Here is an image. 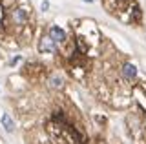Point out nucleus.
<instances>
[{"label": "nucleus", "instance_id": "f257e3e1", "mask_svg": "<svg viewBox=\"0 0 146 144\" xmlns=\"http://www.w3.org/2000/svg\"><path fill=\"white\" fill-rule=\"evenodd\" d=\"M38 49L40 53H55V49H57V44L51 40V37H42L40 38V44H38Z\"/></svg>", "mask_w": 146, "mask_h": 144}, {"label": "nucleus", "instance_id": "f03ea898", "mask_svg": "<svg viewBox=\"0 0 146 144\" xmlns=\"http://www.w3.org/2000/svg\"><path fill=\"white\" fill-rule=\"evenodd\" d=\"M11 18H13V22H15V24L24 26L26 22H27V11L24 9V7H17V9L11 11Z\"/></svg>", "mask_w": 146, "mask_h": 144}, {"label": "nucleus", "instance_id": "7ed1b4c3", "mask_svg": "<svg viewBox=\"0 0 146 144\" xmlns=\"http://www.w3.org/2000/svg\"><path fill=\"white\" fill-rule=\"evenodd\" d=\"M49 37H51V40L55 44H58V42H64V40H66V33H64V29H60L58 26H53V28L49 29Z\"/></svg>", "mask_w": 146, "mask_h": 144}, {"label": "nucleus", "instance_id": "20e7f679", "mask_svg": "<svg viewBox=\"0 0 146 144\" xmlns=\"http://www.w3.org/2000/svg\"><path fill=\"white\" fill-rule=\"evenodd\" d=\"M122 75H124L128 80H133L137 77V67L133 64H124L122 66Z\"/></svg>", "mask_w": 146, "mask_h": 144}, {"label": "nucleus", "instance_id": "39448f33", "mask_svg": "<svg viewBox=\"0 0 146 144\" xmlns=\"http://www.w3.org/2000/svg\"><path fill=\"white\" fill-rule=\"evenodd\" d=\"M2 126H4V129H6L7 133H11L13 129H15V122H13V119H11L7 113L2 115Z\"/></svg>", "mask_w": 146, "mask_h": 144}, {"label": "nucleus", "instance_id": "423d86ee", "mask_svg": "<svg viewBox=\"0 0 146 144\" xmlns=\"http://www.w3.org/2000/svg\"><path fill=\"white\" fill-rule=\"evenodd\" d=\"M49 86H51L53 89H62L64 88V80L60 75H53L51 79H49Z\"/></svg>", "mask_w": 146, "mask_h": 144}, {"label": "nucleus", "instance_id": "0eeeda50", "mask_svg": "<svg viewBox=\"0 0 146 144\" xmlns=\"http://www.w3.org/2000/svg\"><path fill=\"white\" fill-rule=\"evenodd\" d=\"M48 7H49V2H48V0H42V9L48 11Z\"/></svg>", "mask_w": 146, "mask_h": 144}, {"label": "nucleus", "instance_id": "6e6552de", "mask_svg": "<svg viewBox=\"0 0 146 144\" xmlns=\"http://www.w3.org/2000/svg\"><path fill=\"white\" fill-rule=\"evenodd\" d=\"M0 22H2V6H0Z\"/></svg>", "mask_w": 146, "mask_h": 144}]
</instances>
